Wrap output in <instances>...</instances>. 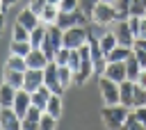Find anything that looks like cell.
Returning a JSON list of instances; mask_svg holds the SVG:
<instances>
[{
  "label": "cell",
  "instance_id": "obj_4",
  "mask_svg": "<svg viewBox=\"0 0 146 130\" xmlns=\"http://www.w3.org/2000/svg\"><path fill=\"white\" fill-rule=\"evenodd\" d=\"M87 39H89V27L87 25H73V27L64 30L62 46H66V48H80V46L87 43Z\"/></svg>",
  "mask_w": 146,
  "mask_h": 130
},
{
  "label": "cell",
  "instance_id": "obj_31",
  "mask_svg": "<svg viewBox=\"0 0 146 130\" xmlns=\"http://www.w3.org/2000/svg\"><path fill=\"white\" fill-rule=\"evenodd\" d=\"M128 16H146V2L144 0H132V5L128 9Z\"/></svg>",
  "mask_w": 146,
  "mask_h": 130
},
{
  "label": "cell",
  "instance_id": "obj_48",
  "mask_svg": "<svg viewBox=\"0 0 146 130\" xmlns=\"http://www.w3.org/2000/svg\"><path fill=\"white\" fill-rule=\"evenodd\" d=\"M144 2H146V0H144Z\"/></svg>",
  "mask_w": 146,
  "mask_h": 130
},
{
  "label": "cell",
  "instance_id": "obj_24",
  "mask_svg": "<svg viewBox=\"0 0 146 130\" xmlns=\"http://www.w3.org/2000/svg\"><path fill=\"white\" fill-rule=\"evenodd\" d=\"M139 71H141V66H139V62H137V57L135 55H130L128 59H125V73H128V80H137V75H139Z\"/></svg>",
  "mask_w": 146,
  "mask_h": 130
},
{
  "label": "cell",
  "instance_id": "obj_32",
  "mask_svg": "<svg viewBox=\"0 0 146 130\" xmlns=\"http://www.w3.org/2000/svg\"><path fill=\"white\" fill-rule=\"evenodd\" d=\"M139 105H146V89L139 87L135 82V96H132V107H139Z\"/></svg>",
  "mask_w": 146,
  "mask_h": 130
},
{
  "label": "cell",
  "instance_id": "obj_29",
  "mask_svg": "<svg viewBox=\"0 0 146 130\" xmlns=\"http://www.w3.org/2000/svg\"><path fill=\"white\" fill-rule=\"evenodd\" d=\"M11 39H14V41H30V30H27L25 25L16 23L14 30H11Z\"/></svg>",
  "mask_w": 146,
  "mask_h": 130
},
{
  "label": "cell",
  "instance_id": "obj_20",
  "mask_svg": "<svg viewBox=\"0 0 146 130\" xmlns=\"http://www.w3.org/2000/svg\"><path fill=\"white\" fill-rule=\"evenodd\" d=\"M14 96H16V87H11L9 82H2L0 84V107H11Z\"/></svg>",
  "mask_w": 146,
  "mask_h": 130
},
{
  "label": "cell",
  "instance_id": "obj_6",
  "mask_svg": "<svg viewBox=\"0 0 146 130\" xmlns=\"http://www.w3.org/2000/svg\"><path fill=\"white\" fill-rule=\"evenodd\" d=\"M110 30L114 32V36H116V43L119 46H128V48H132L135 46V32L130 30V25H128V18H121V21H114L112 25H110Z\"/></svg>",
  "mask_w": 146,
  "mask_h": 130
},
{
  "label": "cell",
  "instance_id": "obj_27",
  "mask_svg": "<svg viewBox=\"0 0 146 130\" xmlns=\"http://www.w3.org/2000/svg\"><path fill=\"white\" fill-rule=\"evenodd\" d=\"M39 128H41V130H55V128H57V116H52V114H48V112H41V116H39Z\"/></svg>",
  "mask_w": 146,
  "mask_h": 130
},
{
  "label": "cell",
  "instance_id": "obj_2",
  "mask_svg": "<svg viewBox=\"0 0 146 130\" xmlns=\"http://www.w3.org/2000/svg\"><path fill=\"white\" fill-rule=\"evenodd\" d=\"M62 34H64V30L59 25H48L46 27V36H43L41 50L46 52L48 59H55V52L62 48Z\"/></svg>",
  "mask_w": 146,
  "mask_h": 130
},
{
  "label": "cell",
  "instance_id": "obj_26",
  "mask_svg": "<svg viewBox=\"0 0 146 130\" xmlns=\"http://www.w3.org/2000/svg\"><path fill=\"white\" fill-rule=\"evenodd\" d=\"M98 41H100V48H103V52H105V55L116 46V36H114V32H112V30H107L103 36H98Z\"/></svg>",
  "mask_w": 146,
  "mask_h": 130
},
{
  "label": "cell",
  "instance_id": "obj_1",
  "mask_svg": "<svg viewBox=\"0 0 146 130\" xmlns=\"http://www.w3.org/2000/svg\"><path fill=\"white\" fill-rule=\"evenodd\" d=\"M128 112H130V107H125V105H121V103H114V105H103V109H100V119H103L105 128L116 130V128H123Z\"/></svg>",
  "mask_w": 146,
  "mask_h": 130
},
{
  "label": "cell",
  "instance_id": "obj_8",
  "mask_svg": "<svg viewBox=\"0 0 146 130\" xmlns=\"http://www.w3.org/2000/svg\"><path fill=\"white\" fill-rule=\"evenodd\" d=\"M43 84L52 91V94H64V87L59 82V66L50 59L46 66H43Z\"/></svg>",
  "mask_w": 146,
  "mask_h": 130
},
{
  "label": "cell",
  "instance_id": "obj_42",
  "mask_svg": "<svg viewBox=\"0 0 146 130\" xmlns=\"http://www.w3.org/2000/svg\"><path fill=\"white\" fill-rule=\"evenodd\" d=\"M135 82H137L139 87H144V89H146V68H141V71H139V75H137V80H135Z\"/></svg>",
  "mask_w": 146,
  "mask_h": 130
},
{
  "label": "cell",
  "instance_id": "obj_13",
  "mask_svg": "<svg viewBox=\"0 0 146 130\" xmlns=\"http://www.w3.org/2000/svg\"><path fill=\"white\" fill-rule=\"evenodd\" d=\"M48 62H50V59L46 57V52H43L41 48H32V50L25 55V64H27V68H43Z\"/></svg>",
  "mask_w": 146,
  "mask_h": 130
},
{
  "label": "cell",
  "instance_id": "obj_22",
  "mask_svg": "<svg viewBox=\"0 0 146 130\" xmlns=\"http://www.w3.org/2000/svg\"><path fill=\"white\" fill-rule=\"evenodd\" d=\"M23 73H25V71H16V68H7V66H5L2 80H5V82H9L11 87L21 89V87H23Z\"/></svg>",
  "mask_w": 146,
  "mask_h": 130
},
{
  "label": "cell",
  "instance_id": "obj_3",
  "mask_svg": "<svg viewBox=\"0 0 146 130\" xmlns=\"http://www.w3.org/2000/svg\"><path fill=\"white\" fill-rule=\"evenodd\" d=\"M116 16H119L116 7H114L112 2H103V0H100V2L94 7V11H91V23L105 27V25H112V23L116 21Z\"/></svg>",
  "mask_w": 146,
  "mask_h": 130
},
{
  "label": "cell",
  "instance_id": "obj_17",
  "mask_svg": "<svg viewBox=\"0 0 146 130\" xmlns=\"http://www.w3.org/2000/svg\"><path fill=\"white\" fill-rule=\"evenodd\" d=\"M16 23H21V25H25L27 30H34L41 21H39V14H34L30 7H25L21 14H18V18H16Z\"/></svg>",
  "mask_w": 146,
  "mask_h": 130
},
{
  "label": "cell",
  "instance_id": "obj_23",
  "mask_svg": "<svg viewBox=\"0 0 146 130\" xmlns=\"http://www.w3.org/2000/svg\"><path fill=\"white\" fill-rule=\"evenodd\" d=\"M46 27H48V25L39 23L34 30H30V46H32V48H41V43H43V36H46Z\"/></svg>",
  "mask_w": 146,
  "mask_h": 130
},
{
  "label": "cell",
  "instance_id": "obj_12",
  "mask_svg": "<svg viewBox=\"0 0 146 130\" xmlns=\"http://www.w3.org/2000/svg\"><path fill=\"white\" fill-rule=\"evenodd\" d=\"M103 75H107V78L114 80V82H123V80L128 78V73H125V62H107Z\"/></svg>",
  "mask_w": 146,
  "mask_h": 130
},
{
  "label": "cell",
  "instance_id": "obj_18",
  "mask_svg": "<svg viewBox=\"0 0 146 130\" xmlns=\"http://www.w3.org/2000/svg\"><path fill=\"white\" fill-rule=\"evenodd\" d=\"M50 89L46 87V84H41L36 91H32V105H36L39 109H46V105H48V98H50Z\"/></svg>",
  "mask_w": 146,
  "mask_h": 130
},
{
  "label": "cell",
  "instance_id": "obj_37",
  "mask_svg": "<svg viewBox=\"0 0 146 130\" xmlns=\"http://www.w3.org/2000/svg\"><path fill=\"white\" fill-rule=\"evenodd\" d=\"M98 2H100V0H80V9L91 16V11H94V7H96Z\"/></svg>",
  "mask_w": 146,
  "mask_h": 130
},
{
  "label": "cell",
  "instance_id": "obj_9",
  "mask_svg": "<svg viewBox=\"0 0 146 130\" xmlns=\"http://www.w3.org/2000/svg\"><path fill=\"white\" fill-rule=\"evenodd\" d=\"M41 84H43V68H25V73H23V89H27L32 94Z\"/></svg>",
  "mask_w": 146,
  "mask_h": 130
},
{
  "label": "cell",
  "instance_id": "obj_36",
  "mask_svg": "<svg viewBox=\"0 0 146 130\" xmlns=\"http://www.w3.org/2000/svg\"><path fill=\"white\" fill-rule=\"evenodd\" d=\"M80 7V0H59V11H73Z\"/></svg>",
  "mask_w": 146,
  "mask_h": 130
},
{
  "label": "cell",
  "instance_id": "obj_30",
  "mask_svg": "<svg viewBox=\"0 0 146 130\" xmlns=\"http://www.w3.org/2000/svg\"><path fill=\"white\" fill-rule=\"evenodd\" d=\"M5 66H7V68H16V71H25V68H27L25 57H21V55H9V59H7Z\"/></svg>",
  "mask_w": 146,
  "mask_h": 130
},
{
  "label": "cell",
  "instance_id": "obj_40",
  "mask_svg": "<svg viewBox=\"0 0 146 130\" xmlns=\"http://www.w3.org/2000/svg\"><path fill=\"white\" fill-rule=\"evenodd\" d=\"M132 112L137 114V119H139V123L146 128V105H139V107H132Z\"/></svg>",
  "mask_w": 146,
  "mask_h": 130
},
{
  "label": "cell",
  "instance_id": "obj_43",
  "mask_svg": "<svg viewBox=\"0 0 146 130\" xmlns=\"http://www.w3.org/2000/svg\"><path fill=\"white\" fill-rule=\"evenodd\" d=\"M16 2H18V0H0V5H2L0 9H2V11H7V9H9V7H14Z\"/></svg>",
  "mask_w": 146,
  "mask_h": 130
},
{
  "label": "cell",
  "instance_id": "obj_38",
  "mask_svg": "<svg viewBox=\"0 0 146 130\" xmlns=\"http://www.w3.org/2000/svg\"><path fill=\"white\" fill-rule=\"evenodd\" d=\"M132 55L137 57L139 66H141V68H146V50H141V48H132Z\"/></svg>",
  "mask_w": 146,
  "mask_h": 130
},
{
  "label": "cell",
  "instance_id": "obj_41",
  "mask_svg": "<svg viewBox=\"0 0 146 130\" xmlns=\"http://www.w3.org/2000/svg\"><path fill=\"white\" fill-rule=\"evenodd\" d=\"M137 39H146V16L139 18V32H137Z\"/></svg>",
  "mask_w": 146,
  "mask_h": 130
},
{
  "label": "cell",
  "instance_id": "obj_47",
  "mask_svg": "<svg viewBox=\"0 0 146 130\" xmlns=\"http://www.w3.org/2000/svg\"><path fill=\"white\" fill-rule=\"evenodd\" d=\"M103 2H112V5H114V0H103Z\"/></svg>",
  "mask_w": 146,
  "mask_h": 130
},
{
  "label": "cell",
  "instance_id": "obj_28",
  "mask_svg": "<svg viewBox=\"0 0 146 130\" xmlns=\"http://www.w3.org/2000/svg\"><path fill=\"white\" fill-rule=\"evenodd\" d=\"M57 66H59V64H57ZM59 82H62L64 91H66V89L73 84V71H71L66 64H64V66H59Z\"/></svg>",
  "mask_w": 146,
  "mask_h": 130
},
{
  "label": "cell",
  "instance_id": "obj_34",
  "mask_svg": "<svg viewBox=\"0 0 146 130\" xmlns=\"http://www.w3.org/2000/svg\"><path fill=\"white\" fill-rule=\"evenodd\" d=\"M68 57H71V48H66V46H62L57 52H55V64H59V66H64V64H68Z\"/></svg>",
  "mask_w": 146,
  "mask_h": 130
},
{
  "label": "cell",
  "instance_id": "obj_25",
  "mask_svg": "<svg viewBox=\"0 0 146 130\" xmlns=\"http://www.w3.org/2000/svg\"><path fill=\"white\" fill-rule=\"evenodd\" d=\"M30 50H32L30 41H14V39H11V43H9V52H11V55H21V57H25Z\"/></svg>",
  "mask_w": 146,
  "mask_h": 130
},
{
  "label": "cell",
  "instance_id": "obj_35",
  "mask_svg": "<svg viewBox=\"0 0 146 130\" xmlns=\"http://www.w3.org/2000/svg\"><path fill=\"white\" fill-rule=\"evenodd\" d=\"M123 128H125V130H137V128H144V125L139 123L137 114L130 109V112H128V116H125V123H123Z\"/></svg>",
  "mask_w": 146,
  "mask_h": 130
},
{
  "label": "cell",
  "instance_id": "obj_5",
  "mask_svg": "<svg viewBox=\"0 0 146 130\" xmlns=\"http://www.w3.org/2000/svg\"><path fill=\"white\" fill-rule=\"evenodd\" d=\"M89 21H91V16L84 14V11L78 7V9H73V11H59L55 25H59L62 30H68V27H73V25H89Z\"/></svg>",
  "mask_w": 146,
  "mask_h": 130
},
{
  "label": "cell",
  "instance_id": "obj_16",
  "mask_svg": "<svg viewBox=\"0 0 146 130\" xmlns=\"http://www.w3.org/2000/svg\"><path fill=\"white\" fill-rule=\"evenodd\" d=\"M57 16H59V5H46L43 9H41V14H39V21L43 23V25H55L57 23Z\"/></svg>",
  "mask_w": 146,
  "mask_h": 130
},
{
  "label": "cell",
  "instance_id": "obj_21",
  "mask_svg": "<svg viewBox=\"0 0 146 130\" xmlns=\"http://www.w3.org/2000/svg\"><path fill=\"white\" fill-rule=\"evenodd\" d=\"M132 55V48H128V46H114L110 52H107V62H125L128 57Z\"/></svg>",
  "mask_w": 146,
  "mask_h": 130
},
{
  "label": "cell",
  "instance_id": "obj_10",
  "mask_svg": "<svg viewBox=\"0 0 146 130\" xmlns=\"http://www.w3.org/2000/svg\"><path fill=\"white\" fill-rule=\"evenodd\" d=\"M30 105H32V94H30L27 89H23V87H21V89H16L14 105H11V107H14V112L23 119V116H25V112L30 109Z\"/></svg>",
  "mask_w": 146,
  "mask_h": 130
},
{
  "label": "cell",
  "instance_id": "obj_49",
  "mask_svg": "<svg viewBox=\"0 0 146 130\" xmlns=\"http://www.w3.org/2000/svg\"><path fill=\"white\" fill-rule=\"evenodd\" d=\"M0 7H2V5H0Z\"/></svg>",
  "mask_w": 146,
  "mask_h": 130
},
{
  "label": "cell",
  "instance_id": "obj_33",
  "mask_svg": "<svg viewBox=\"0 0 146 130\" xmlns=\"http://www.w3.org/2000/svg\"><path fill=\"white\" fill-rule=\"evenodd\" d=\"M130 5H132V0H114V7H116V11H119L116 21L128 18V9H130Z\"/></svg>",
  "mask_w": 146,
  "mask_h": 130
},
{
  "label": "cell",
  "instance_id": "obj_45",
  "mask_svg": "<svg viewBox=\"0 0 146 130\" xmlns=\"http://www.w3.org/2000/svg\"><path fill=\"white\" fill-rule=\"evenodd\" d=\"M2 30H5V11L0 9V34H2Z\"/></svg>",
  "mask_w": 146,
  "mask_h": 130
},
{
  "label": "cell",
  "instance_id": "obj_7",
  "mask_svg": "<svg viewBox=\"0 0 146 130\" xmlns=\"http://www.w3.org/2000/svg\"><path fill=\"white\" fill-rule=\"evenodd\" d=\"M98 91H100V98H103L105 105L119 103V82L110 80L107 75H100L98 78Z\"/></svg>",
  "mask_w": 146,
  "mask_h": 130
},
{
  "label": "cell",
  "instance_id": "obj_14",
  "mask_svg": "<svg viewBox=\"0 0 146 130\" xmlns=\"http://www.w3.org/2000/svg\"><path fill=\"white\" fill-rule=\"evenodd\" d=\"M132 96H135V82L125 78L123 82H119V103L125 107H132Z\"/></svg>",
  "mask_w": 146,
  "mask_h": 130
},
{
  "label": "cell",
  "instance_id": "obj_39",
  "mask_svg": "<svg viewBox=\"0 0 146 130\" xmlns=\"http://www.w3.org/2000/svg\"><path fill=\"white\" fill-rule=\"evenodd\" d=\"M46 5H48V0H30V5H27V7H30L34 14H41V9H43Z\"/></svg>",
  "mask_w": 146,
  "mask_h": 130
},
{
  "label": "cell",
  "instance_id": "obj_15",
  "mask_svg": "<svg viewBox=\"0 0 146 130\" xmlns=\"http://www.w3.org/2000/svg\"><path fill=\"white\" fill-rule=\"evenodd\" d=\"M41 112H43V109H39L36 105H30V109L25 112V116H23V121H21V128H23V130H36V128H39V116H41Z\"/></svg>",
  "mask_w": 146,
  "mask_h": 130
},
{
  "label": "cell",
  "instance_id": "obj_46",
  "mask_svg": "<svg viewBox=\"0 0 146 130\" xmlns=\"http://www.w3.org/2000/svg\"><path fill=\"white\" fill-rule=\"evenodd\" d=\"M48 2H50V5H59V0H48Z\"/></svg>",
  "mask_w": 146,
  "mask_h": 130
},
{
  "label": "cell",
  "instance_id": "obj_11",
  "mask_svg": "<svg viewBox=\"0 0 146 130\" xmlns=\"http://www.w3.org/2000/svg\"><path fill=\"white\" fill-rule=\"evenodd\" d=\"M21 121L23 119L14 112V107H0V128H5V130H18Z\"/></svg>",
  "mask_w": 146,
  "mask_h": 130
},
{
  "label": "cell",
  "instance_id": "obj_44",
  "mask_svg": "<svg viewBox=\"0 0 146 130\" xmlns=\"http://www.w3.org/2000/svg\"><path fill=\"white\" fill-rule=\"evenodd\" d=\"M132 48H141V50H146V39H135V46Z\"/></svg>",
  "mask_w": 146,
  "mask_h": 130
},
{
  "label": "cell",
  "instance_id": "obj_19",
  "mask_svg": "<svg viewBox=\"0 0 146 130\" xmlns=\"http://www.w3.org/2000/svg\"><path fill=\"white\" fill-rule=\"evenodd\" d=\"M43 112H48V114H52V116H62V112H64V103H62V94H50V98H48V105H46V109Z\"/></svg>",
  "mask_w": 146,
  "mask_h": 130
}]
</instances>
